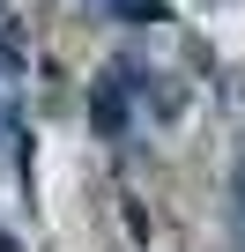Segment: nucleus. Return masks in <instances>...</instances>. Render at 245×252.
Segmentation results:
<instances>
[{
  "label": "nucleus",
  "mask_w": 245,
  "mask_h": 252,
  "mask_svg": "<svg viewBox=\"0 0 245 252\" xmlns=\"http://www.w3.org/2000/svg\"><path fill=\"white\" fill-rule=\"evenodd\" d=\"M89 119L104 126V134H127V104H119V82H97V89H89Z\"/></svg>",
  "instance_id": "1"
}]
</instances>
